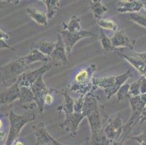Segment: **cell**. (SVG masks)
Listing matches in <instances>:
<instances>
[{
	"label": "cell",
	"mask_w": 146,
	"mask_h": 145,
	"mask_svg": "<svg viewBox=\"0 0 146 145\" xmlns=\"http://www.w3.org/2000/svg\"><path fill=\"white\" fill-rule=\"evenodd\" d=\"M35 131V136L36 138V145H47L51 144L50 139V134L46 130L44 125L42 123H39L33 126Z\"/></svg>",
	"instance_id": "18"
},
{
	"label": "cell",
	"mask_w": 146,
	"mask_h": 145,
	"mask_svg": "<svg viewBox=\"0 0 146 145\" xmlns=\"http://www.w3.org/2000/svg\"><path fill=\"white\" fill-rule=\"evenodd\" d=\"M51 68V65L48 63L45 64L42 67L37 70L25 72L24 73H23L18 77L17 82L19 84L20 87L25 86V87L31 88L40 75H44L46 72L49 71Z\"/></svg>",
	"instance_id": "9"
},
{
	"label": "cell",
	"mask_w": 146,
	"mask_h": 145,
	"mask_svg": "<svg viewBox=\"0 0 146 145\" xmlns=\"http://www.w3.org/2000/svg\"><path fill=\"white\" fill-rule=\"evenodd\" d=\"M0 35H1V39H4V40H8L10 38V36L7 34L6 32H5L4 30H2V29L0 30Z\"/></svg>",
	"instance_id": "36"
},
{
	"label": "cell",
	"mask_w": 146,
	"mask_h": 145,
	"mask_svg": "<svg viewBox=\"0 0 146 145\" xmlns=\"http://www.w3.org/2000/svg\"><path fill=\"white\" fill-rule=\"evenodd\" d=\"M97 65L90 64L86 68H82L76 74L69 89L71 91L77 92L80 95H86L93 88L92 75L96 71Z\"/></svg>",
	"instance_id": "3"
},
{
	"label": "cell",
	"mask_w": 146,
	"mask_h": 145,
	"mask_svg": "<svg viewBox=\"0 0 146 145\" xmlns=\"http://www.w3.org/2000/svg\"><path fill=\"white\" fill-rule=\"evenodd\" d=\"M142 80H143V76L139 78L137 81L133 82L132 84H130L129 96H130V97H137V96L141 95L140 87H141Z\"/></svg>",
	"instance_id": "28"
},
{
	"label": "cell",
	"mask_w": 146,
	"mask_h": 145,
	"mask_svg": "<svg viewBox=\"0 0 146 145\" xmlns=\"http://www.w3.org/2000/svg\"><path fill=\"white\" fill-rule=\"evenodd\" d=\"M113 145H124V142L121 141H114L113 142Z\"/></svg>",
	"instance_id": "38"
},
{
	"label": "cell",
	"mask_w": 146,
	"mask_h": 145,
	"mask_svg": "<svg viewBox=\"0 0 146 145\" xmlns=\"http://www.w3.org/2000/svg\"><path fill=\"white\" fill-rule=\"evenodd\" d=\"M84 118L85 116L83 113H74L72 115L65 118V121L60 125V127L63 131L70 132L71 135L74 136L77 132L79 124Z\"/></svg>",
	"instance_id": "12"
},
{
	"label": "cell",
	"mask_w": 146,
	"mask_h": 145,
	"mask_svg": "<svg viewBox=\"0 0 146 145\" xmlns=\"http://www.w3.org/2000/svg\"><path fill=\"white\" fill-rule=\"evenodd\" d=\"M82 113L88 118L92 145H110L111 140L108 139L105 128H103L98 99L92 91L87 93L84 97Z\"/></svg>",
	"instance_id": "1"
},
{
	"label": "cell",
	"mask_w": 146,
	"mask_h": 145,
	"mask_svg": "<svg viewBox=\"0 0 146 145\" xmlns=\"http://www.w3.org/2000/svg\"><path fill=\"white\" fill-rule=\"evenodd\" d=\"M19 105L23 108L28 110H34L36 107V104L33 103L35 102V97L31 88L21 86L20 87Z\"/></svg>",
	"instance_id": "13"
},
{
	"label": "cell",
	"mask_w": 146,
	"mask_h": 145,
	"mask_svg": "<svg viewBox=\"0 0 146 145\" xmlns=\"http://www.w3.org/2000/svg\"><path fill=\"white\" fill-rule=\"evenodd\" d=\"M36 117V113L33 110L27 112L23 115H17L13 110H11L9 113L10 129L7 141L4 145H13L23 128L27 123L33 121Z\"/></svg>",
	"instance_id": "5"
},
{
	"label": "cell",
	"mask_w": 146,
	"mask_h": 145,
	"mask_svg": "<svg viewBox=\"0 0 146 145\" xmlns=\"http://www.w3.org/2000/svg\"><path fill=\"white\" fill-rule=\"evenodd\" d=\"M145 0H122L117 2V11L121 13H139L144 7Z\"/></svg>",
	"instance_id": "14"
},
{
	"label": "cell",
	"mask_w": 146,
	"mask_h": 145,
	"mask_svg": "<svg viewBox=\"0 0 146 145\" xmlns=\"http://www.w3.org/2000/svg\"><path fill=\"white\" fill-rule=\"evenodd\" d=\"M47 6V15L49 20L52 19L58 11L60 5V1L58 0H42Z\"/></svg>",
	"instance_id": "25"
},
{
	"label": "cell",
	"mask_w": 146,
	"mask_h": 145,
	"mask_svg": "<svg viewBox=\"0 0 146 145\" xmlns=\"http://www.w3.org/2000/svg\"><path fill=\"white\" fill-rule=\"evenodd\" d=\"M26 13L29 14V17L32 18L36 23L43 26L48 25V18L46 13L38 10L34 7H29L26 8Z\"/></svg>",
	"instance_id": "19"
},
{
	"label": "cell",
	"mask_w": 146,
	"mask_h": 145,
	"mask_svg": "<svg viewBox=\"0 0 146 145\" xmlns=\"http://www.w3.org/2000/svg\"><path fill=\"white\" fill-rule=\"evenodd\" d=\"M129 103L132 109V115L129 120L124 125L123 134L119 140L123 142L128 136V134L131 132L135 125L140 119L142 114L146 107V94H141L137 97H128Z\"/></svg>",
	"instance_id": "4"
},
{
	"label": "cell",
	"mask_w": 146,
	"mask_h": 145,
	"mask_svg": "<svg viewBox=\"0 0 146 145\" xmlns=\"http://www.w3.org/2000/svg\"><path fill=\"white\" fill-rule=\"evenodd\" d=\"M98 26L103 28L108 29V30H114L117 31V24L112 19H101L100 21H98Z\"/></svg>",
	"instance_id": "27"
},
{
	"label": "cell",
	"mask_w": 146,
	"mask_h": 145,
	"mask_svg": "<svg viewBox=\"0 0 146 145\" xmlns=\"http://www.w3.org/2000/svg\"><path fill=\"white\" fill-rule=\"evenodd\" d=\"M63 97H64V103L61 106H59L57 110L60 112H64L66 118H68L72 115L74 113V101L75 99H73L71 96L69 95L68 93L66 91L63 92Z\"/></svg>",
	"instance_id": "22"
},
{
	"label": "cell",
	"mask_w": 146,
	"mask_h": 145,
	"mask_svg": "<svg viewBox=\"0 0 146 145\" xmlns=\"http://www.w3.org/2000/svg\"><path fill=\"white\" fill-rule=\"evenodd\" d=\"M60 34L63 38V42L66 45V51L68 53L71 52L73 47L79 41L84 38L90 37L92 36V33L91 31L84 30H82L78 33H72L66 30H61L60 31Z\"/></svg>",
	"instance_id": "10"
},
{
	"label": "cell",
	"mask_w": 146,
	"mask_h": 145,
	"mask_svg": "<svg viewBox=\"0 0 146 145\" xmlns=\"http://www.w3.org/2000/svg\"><path fill=\"white\" fill-rule=\"evenodd\" d=\"M15 145H25V144L22 142H19V141H17L16 143L15 144Z\"/></svg>",
	"instance_id": "39"
},
{
	"label": "cell",
	"mask_w": 146,
	"mask_h": 145,
	"mask_svg": "<svg viewBox=\"0 0 146 145\" xmlns=\"http://www.w3.org/2000/svg\"><path fill=\"white\" fill-rule=\"evenodd\" d=\"M145 10H146V0H145V2H144V7H143Z\"/></svg>",
	"instance_id": "40"
},
{
	"label": "cell",
	"mask_w": 146,
	"mask_h": 145,
	"mask_svg": "<svg viewBox=\"0 0 146 145\" xmlns=\"http://www.w3.org/2000/svg\"><path fill=\"white\" fill-rule=\"evenodd\" d=\"M130 139L136 141L141 145H146V131H145L143 134H140V135L132 136Z\"/></svg>",
	"instance_id": "31"
},
{
	"label": "cell",
	"mask_w": 146,
	"mask_h": 145,
	"mask_svg": "<svg viewBox=\"0 0 146 145\" xmlns=\"http://www.w3.org/2000/svg\"><path fill=\"white\" fill-rule=\"evenodd\" d=\"M63 30H66L72 33H78L82 30L80 25V19L78 16L74 15L71 18L68 23H63Z\"/></svg>",
	"instance_id": "24"
},
{
	"label": "cell",
	"mask_w": 146,
	"mask_h": 145,
	"mask_svg": "<svg viewBox=\"0 0 146 145\" xmlns=\"http://www.w3.org/2000/svg\"><path fill=\"white\" fill-rule=\"evenodd\" d=\"M117 54L126 60L127 62H129L135 69H137L139 73L142 75V76L146 78V61L142 59L140 56L138 55L137 52H133L128 54L126 53L117 52Z\"/></svg>",
	"instance_id": "11"
},
{
	"label": "cell",
	"mask_w": 146,
	"mask_h": 145,
	"mask_svg": "<svg viewBox=\"0 0 146 145\" xmlns=\"http://www.w3.org/2000/svg\"><path fill=\"white\" fill-rule=\"evenodd\" d=\"M140 92L141 94H146V78L143 76L142 80L141 87H140Z\"/></svg>",
	"instance_id": "33"
},
{
	"label": "cell",
	"mask_w": 146,
	"mask_h": 145,
	"mask_svg": "<svg viewBox=\"0 0 146 145\" xmlns=\"http://www.w3.org/2000/svg\"><path fill=\"white\" fill-rule=\"evenodd\" d=\"M129 88L130 85L129 83H126V84H124L123 86H121V88L119 89L118 92L116 93L118 102H121L123 99L128 97L129 92Z\"/></svg>",
	"instance_id": "30"
},
{
	"label": "cell",
	"mask_w": 146,
	"mask_h": 145,
	"mask_svg": "<svg viewBox=\"0 0 146 145\" xmlns=\"http://www.w3.org/2000/svg\"><path fill=\"white\" fill-rule=\"evenodd\" d=\"M31 89L34 93L35 97V103L36 104L38 107V110L39 113H42L44 112V98L48 93L52 91V89H49L43 79V75H40L39 78L34 82L32 86L31 87Z\"/></svg>",
	"instance_id": "7"
},
{
	"label": "cell",
	"mask_w": 146,
	"mask_h": 145,
	"mask_svg": "<svg viewBox=\"0 0 146 145\" xmlns=\"http://www.w3.org/2000/svg\"><path fill=\"white\" fill-rule=\"evenodd\" d=\"M124 125L122 123V114L119 112L113 118H110L105 128V133L111 141H118L123 134Z\"/></svg>",
	"instance_id": "8"
},
{
	"label": "cell",
	"mask_w": 146,
	"mask_h": 145,
	"mask_svg": "<svg viewBox=\"0 0 146 145\" xmlns=\"http://www.w3.org/2000/svg\"><path fill=\"white\" fill-rule=\"evenodd\" d=\"M50 142H51V144L52 145H65L63 144L60 143V142H58V141L56 140L55 138H53L50 134Z\"/></svg>",
	"instance_id": "35"
},
{
	"label": "cell",
	"mask_w": 146,
	"mask_h": 145,
	"mask_svg": "<svg viewBox=\"0 0 146 145\" xmlns=\"http://www.w3.org/2000/svg\"><path fill=\"white\" fill-rule=\"evenodd\" d=\"M132 76L133 71L132 68H129L125 73L119 75L93 78L92 83L94 88L99 87L102 89L107 96V99H110L118 92L121 86L124 85L126 81Z\"/></svg>",
	"instance_id": "2"
},
{
	"label": "cell",
	"mask_w": 146,
	"mask_h": 145,
	"mask_svg": "<svg viewBox=\"0 0 146 145\" xmlns=\"http://www.w3.org/2000/svg\"><path fill=\"white\" fill-rule=\"evenodd\" d=\"M20 86L18 82L15 83L5 91H3L0 95L1 105L10 104L20 97Z\"/></svg>",
	"instance_id": "16"
},
{
	"label": "cell",
	"mask_w": 146,
	"mask_h": 145,
	"mask_svg": "<svg viewBox=\"0 0 146 145\" xmlns=\"http://www.w3.org/2000/svg\"><path fill=\"white\" fill-rule=\"evenodd\" d=\"M111 40L114 47L117 48L120 46H124V47L129 48L131 50H133L135 43H136V41L135 39L127 36L120 30L115 32V34L111 38Z\"/></svg>",
	"instance_id": "15"
},
{
	"label": "cell",
	"mask_w": 146,
	"mask_h": 145,
	"mask_svg": "<svg viewBox=\"0 0 146 145\" xmlns=\"http://www.w3.org/2000/svg\"><path fill=\"white\" fill-rule=\"evenodd\" d=\"M66 52L67 51H66V45L63 42V38L59 34L58 35V38H57L56 46H55V50L53 51V53L52 54L51 58L54 60H56L60 61L64 65L68 66L69 62L67 58V54H66Z\"/></svg>",
	"instance_id": "17"
},
{
	"label": "cell",
	"mask_w": 146,
	"mask_h": 145,
	"mask_svg": "<svg viewBox=\"0 0 146 145\" xmlns=\"http://www.w3.org/2000/svg\"><path fill=\"white\" fill-rule=\"evenodd\" d=\"M140 121L141 123H143V122L146 121V107H145V108L144 111H143V114H142L141 117H140Z\"/></svg>",
	"instance_id": "37"
},
{
	"label": "cell",
	"mask_w": 146,
	"mask_h": 145,
	"mask_svg": "<svg viewBox=\"0 0 146 145\" xmlns=\"http://www.w3.org/2000/svg\"><path fill=\"white\" fill-rule=\"evenodd\" d=\"M21 59L22 60L23 62H24L25 65L28 66V67H29V65L34 63L35 62L42 61V62H46L49 61L48 57L42 54L39 50H36V49L32 50V51L28 55L21 58Z\"/></svg>",
	"instance_id": "20"
},
{
	"label": "cell",
	"mask_w": 146,
	"mask_h": 145,
	"mask_svg": "<svg viewBox=\"0 0 146 145\" xmlns=\"http://www.w3.org/2000/svg\"><path fill=\"white\" fill-rule=\"evenodd\" d=\"M100 42H101L102 46H103V49L105 52H113L116 50V48L113 46L111 38H108L104 34L103 29H100Z\"/></svg>",
	"instance_id": "26"
},
{
	"label": "cell",
	"mask_w": 146,
	"mask_h": 145,
	"mask_svg": "<svg viewBox=\"0 0 146 145\" xmlns=\"http://www.w3.org/2000/svg\"><path fill=\"white\" fill-rule=\"evenodd\" d=\"M129 18L132 20V21L143 27L146 28V16H144L139 13H129Z\"/></svg>",
	"instance_id": "29"
},
{
	"label": "cell",
	"mask_w": 146,
	"mask_h": 145,
	"mask_svg": "<svg viewBox=\"0 0 146 145\" xmlns=\"http://www.w3.org/2000/svg\"><path fill=\"white\" fill-rule=\"evenodd\" d=\"M55 46H56V43L47 42V41H42V42L36 43V44H34V49L39 50L44 55H48L50 57L55 50Z\"/></svg>",
	"instance_id": "23"
},
{
	"label": "cell",
	"mask_w": 146,
	"mask_h": 145,
	"mask_svg": "<svg viewBox=\"0 0 146 145\" xmlns=\"http://www.w3.org/2000/svg\"><path fill=\"white\" fill-rule=\"evenodd\" d=\"M26 66L21 58L13 60L7 65L1 68L2 73V81L5 86H10L16 83L18 77L27 71Z\"/></svg>",
	"instance_id": "6"
},
{
	"label": "cell",
	"mask_w": 146,
	"mask_h": 145,
	"mask_svg": "<svg viewBox=\"0 0 146 145\" xmlns=\"http://www.w3.org/2000/svg\"><path fill=\"white\" fill-rule=\"evenodd\" d=\"M0 47H1V49H10V50H13L10 45L6 43L5 40L4 39H1V45H0Z\"/></svg>",
	"instance_id": "34"
},
{
	"label": "cell",
	"mask_w": 146,
	"mask_h": 145,
	"mask_svg": "<svg viewBox=\"0 0 146 145\" xmlns=\"http://www.w3.org/2000/svg\"><path fill=\"white\" fill-rule=\"evenodd\" d=\"M90 10L93 14L94 18L99 21L102 19L103 15L108 12V8L100 0H92L90 2Z\"/></svg>",
	"instance_id": "21"
},
{
	"label": "cell",
	"mask_w": 146,
	"mask_h": 145,
	"mask_svg": "<svg viewBox=\"0 0 146 145\" xmlns=\"http://www.w3.org/2000/svg\"><path fill=\"white\" fill-rule=\"evenodd\" d=\"M55 91V89H52V91H50V93L46 95L44 98V103L45 105H50L53 102V100H54V97H53L52 96V93Z\"/></svg>",
	"instance_id": "32"
}]
</instances>
